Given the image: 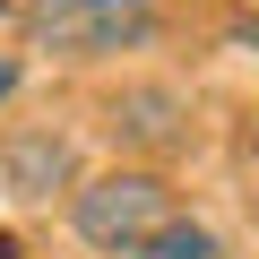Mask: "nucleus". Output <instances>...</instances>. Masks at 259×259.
<instances>
[{
	"label": "nucleus",
	"instance_id": "f257e3e1",
	"mask_svg": "<svg viewBox=\"0 0 259 259\" xmlns=\"http://www.w3.org/2000/svg\"><path fill=\"white\" fill-rule=\"evenodd\" d=\"M9 18L52 61H121V52H147L164 35L156 0H18Z\"/></svg>",
	"mask_w": 259,
	"mask_h": 259
},
{
	"label": "nucleus",
	"instance_id": "f03ea898",
	"mask_svg": "<svg viewBox=\"0 0 259 259\" xmlns=\"http://www.w3.org/2000/svg\"><path fill=\"white\" fill-rule=\"evenodd\" d=\"M173 216H182L173 207V182L147 173V164H121V173H95V182L69 190V233L87 250H104V259H139Z\"/></svg>",
	"mask_w": 259,
	"mask_h": 259
},
{
	"label": "nucleus",
	"instance_id": "7ed1b4c3",
	"mask_svg": "<svg viewBox=\"0 0 259 259\" xmlns=\"http://www.w3.org/2000/svg\"><path fill=\"white\" fill-rule=\"evenodd\" d=\"M104 130H112V139L121 147H173L182 139V130H190V95L182 87H121L112 104H104Z\"/></svg>",
	"mask_w": 259,
	"mask_h": 259
},
{
	"label": "nucleus",
	"instance_id": "20e7f679",
	"mask_svg": "<svg viewBox=\"0 0 259 259\" xmlns=\"http://www.w3.org/2000/svg\"><path fill=\"white\" fill-rule=\"evenodd\" d=\"M69 182V139L61 130H18L9 139V190L18 199H52Z\"/></svg>",
	"mask_w": 259,
	"mask_h": 259
},
{
	"label": "nucleus",
	"instance_id": "39448f33",
	"mask_svg": "<svg viewBox=\"0 0 259 259\" xmlns=\"http://www.w3.org/2000/svg\"><path fill=\"white\" fill-rule=\"evenodd\" d=\"M139 259H225V250H216V233H207V225L173 216V225H164V233H156V242H147Z\"/></svg>",
	"mask_w": 259,
	"mask_h": 259
},
{
	"label": "nucleus",
	"instance_id": "423d86ee",
	"mask_svg": "<svg viewBox=\"0 0 259 259\" xmlns=\"http://www.w3.org/2000/svg\"><path fill=\"white\" fill-rule=\"evenodd\" d=\"M9 87H18V61H0V95H9Z\"/></svg>",
	"mask_w": 259,
	"mask_h": 259
},
{
	"label": "nucleus",
	"instance_id": "0eeeda50",
	"mask_svg": "<svg viewBox=\"0 0 259 259\" xmlns=\"http://www.w3.org/2000/svg\"><path fill=\"white\" fill-rule=\"evenodd\" d=\"M9 9H18V0H0V18H9Z\"/></svg>",
	"mask_w": 259,
	"mask_h": 259
}]
</instances>
